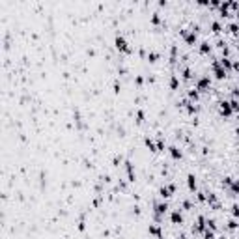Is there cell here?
<instances>
[{
	"label": "cell",
	"mask_w": 239,
	"mask_h": 239,
	"mask_svg": "<svg viewBox=\"0 0 239 239\" xmlns=\"http://www.w3.org/2000/svg\"><path fill=\"white\" fill-rule=\"evenodd\" d=\"M177 86H179V80H177V77L174 75V77H172V80H170V88H172V90H176Z\"/></svg>",
	"instance_id": "cell-10"
},
{
	"label": "cell",
	"mask_w": 239,
	"mask_h": 239,
	"mask_svg": "<svg viewBox=\"0 0 239 239\" xmlns=\"http://www.w3.org/2000/svg\"><path fill=\"white\" fill-rule=\"evenodd\" d=\"M144 110H138V114H136V121H138V123H142V121H144Z\"/></svg>",
	"instance_id": "cell-12"
},
{
	"label": "cell",
	"mask_w": 239,
	"mask_h": 239,
	"mask_svg": "<svg viewBox=\"0 0 239 239\" xmlns=\"http://www.w3.org/2000/svg\"><path fill=\"white\" fill-rule=\"evenodd\" d=\"M181 213H179V209H176V211H172V222L174 224H181Z\"/></svg>",
	"instance_id": "cell-5"
},
{
	"label": "cell",
	"mask_w": 239,
	"mask_h": 239,
	"mask_svg": "<svg viewBox=\"0 0 239 239\" xmlns=\"http://www.w3.org/2000/svg\"><path fill=\"white\" fill-rule=\"evenodd\" d=\"M209 84H211L209 77H204V79H200V80L196 82V90H200V91H206L207 88H209Z\"/></svg>",
	"instance_id": "cell-4"
},
{
	"label": "cell",
	"mask_w": 239,
	"mask_h": 239,
	"mask_svg": "<svg viewBox=\"0 0 239 239\" xmlns=\"http://www.w3.org/2000/svg\"><path fill=\"white\" fill-rule=\"evenodd\" d=\"M157 58H159V54H157V52H150V54H148V60H150V62H157Z\"/></svg>",
	"instance_id": "cell-13"
},
{
	"label": "cell",
	"mask_w": 239,
	"mask_h": 239,
	"mask_svg": "<svg viewBox=\"0 0 239 239\" xmlns=\"http://www.w3.org/2000/svg\"><path fill=\"white\" fill-rule=\"evenodd\" d=\"M187 183H189V189H191V191H194V189H196V177L192 176V174L187 177Z\"/></svg>",
	"instance_id": "cell-8"
},
{
	"label": "cell",
	"mask_w": 239,
	"mask_h": 239,
	"mask_svg": "<svg viewBox=\"0 0 239 239\" xmlns=\"http://www.w3.org/2000/svg\"><path fill=\"white\" fill-rule=\"evenodd\" d=\"M116 49H118V50H121V52H129V47H127V41H125V39L123 38H121V35H116Z\"/></svg>",
	"instance_id": "cell-1"
},
{
	"label": "cell",
	"mask_w": 239,
	"mask_h": 239,
	"mask_svg": "<svg viewBox=\"0 0 239 239\" xmlns=\"http://www.w3.org/2000/svg\"><path fill=\"white\" fill-rule=\"evenodd\" d=\"M218 110H221L222 116H232V112H233V110H232V105L226 103V101H222V103L218 105Z\"/></svg>",
	"instance_id": "cell-3"
},
{
	"label": "cell",
	"mask_w": 239,
	"mask_h": 239,
	"mask_svg": "<svg viewBox=\"0 0 239 239\" xmlns=\"http://www.w3.org/2000/svg\"><path fill=\"white\" fill-rule=\"evenodd\" d=\"M135 82H136V84H138V86H140L142 82H144V79H142V77H136V79H135Z\"/></svg>",
	"instance_id": "cell-15"
},
{
	"label": "cell",
	"mask_w": 239,
	"mask_h": 239,
	"mask_svg": "<svg viewBox=\"0 0 239 239\" xmlns=\"http://www.w3.org/2000/svg\"><path fill=\"white\" fill-rule=\"evenodd\" d=\"M209 50H211V45L207 43V41H204V43L200 45V52H202V54H207Z\"/></svg>",
	"instance_id": "cell-9"
},
{
	"label": "cell",
	"mask_w": 239,
	"mask_h": 239,
	"mask_svg": "<svg viewBox=\"0 0 239 239\" xmlns=\"http://www.w3.org/2000/svg\"><path fill=\"white\" fill-rule=\"evenodd\" d=\"M211 28H213V32H215V34H218V32H221V30H222V26H221V24H218L217 21H215V23L211 24Z\"/></svg>",
	"instance_id": "cell-11"
},
{
	"label": "cell",
	"mask_w": 239,
	"mask_h": 239,
	"mask_svg": "<svg viewBox=\"0 0 239 239\" xmlns=\"http://www.w3.org/2000/svg\"><path fill=\"white\" fill-rule=\"evenodd\" d=\"M235 15H237V19H239V9H237V11H235Z\"/></svg>",
	"instance_id": "cell-16"
},
{
	"label": "cell",
	"mask_w": 239,
	"mask_h": 239,
	"mask_svg": "<svg viewBox=\"0 0 239 239\" xmlns=\"http://www.w3.org/2000/svg\"><path fill=\"white\" fill-rule=\"evenodd\" d=\"M150 233H153V235H157L159 239H162V233H161V228L157 226V224H153V226H150Z\"/></svg>",
	"instance_id": "cell-7"
},
{
	"label": "cell",
	"mask_w": 239,
	"mask_h": 239,
	"mask_svg": "<svg viewBox=\"0 0 239 239\" xmlns=\"http://www.w3.org/2000/svg\"><path fill=\"white\" fill-rule=\"evenodd\" d=\"M170 155H172V159H181V150H177L176 148V146H172V148H170Z\"/></svg>",
	"instance_id": "cell-6"
},
{
	"label": "cell",
	"mask_w": 239,
	"mask_h": 239,
	"mask_svg": "<svg viewBox=\"0 0 239 239\" xmlns=\"http://www.w3.org/2000/svg\"><path fill=\"white\" fill-rule=\"evenodd\" d=\"M189 97L194 99V101L198 99V91H196V88H194V90H189Z\"/></svg>",
	"instance_id": "cell-14"
},
{
	"label": "cell",
	"mask_w": 239,
	"mask_h": 239,
	"mask_svg": "<svg viewBox=\"0 0 239 239\" xmlns=\"http://www.w3.org/2000/svg\"><path fill=\"white\" fill-rule=\"evenodd\" d=\"M176 191V185L174 183H170V185H165V187H161V191H159V194L162 198H170L172 196V192Z\"/></svg>",
	"instance_id": "cell-2"
}]
</instances>
